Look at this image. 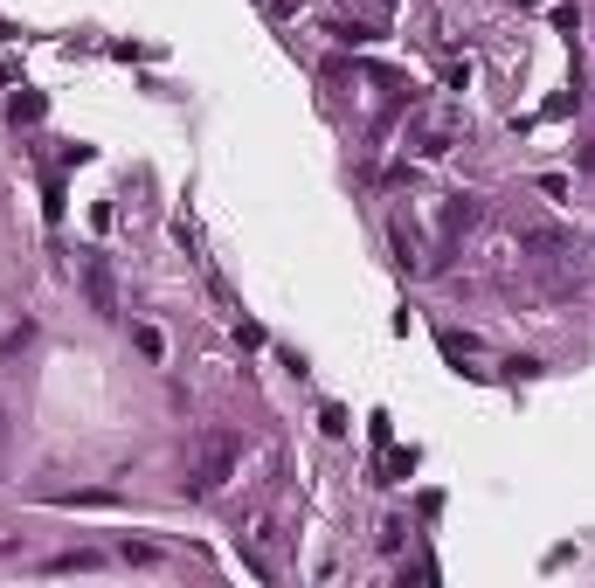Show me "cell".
Masks as SVG:
<instances>
[{
    "label": "cell",
    "mask_w": 595,
    "mask_h": 588,
    "mask_svg": "<svg viewBox=\"0 0 595 588\" xmlns=\"http://www.w3.org/2000/svg\"><path fill=\"white\" fill-rule=\"evenodd\" d=\"M236 464H242V443L229 430H208L201 450H194V464H187V491H194V498H215V491L236 478Z\"/></svg>",
    "instance_id": "1"
},
{
    "label": "cell",
    "mask_w": 595,
    "mask_h": 588,
    "mask_svg": "<svg viewBox=\"0 0 595 588\" xmlns=\"http://www.w3.org/2000/svg\"><path fill=\"white\" fill-rule=\"evenodd\" d=\"M83 284H90V305H98L104 318L118 312V284H111V263H104V256H90V263H83Z\"/></svg>",
    "instance_id": "2"
},
{
    "label": "cell",
    "mask_w": 595,
    "mask_h": 588,
    "mask_svg": "<svg viewBox=\"0 0 595 588\" xmlns=\"http://www.w3.org/2000/svg\"><path fill=\"white\" fill-rule=\"evenodd\" d=\"M132 339H139V353H146V360H166V339H159L153 326H132Z\"/></svg>",
    "instance_id": "3"
},
{
    "label": "cell",
    "mask_w": 595,
    "mask_h": 588,
    "mask_svg": "<svg viewBox=\"0 0 595 588\" xmlns=\"http://www.w3.org/2000/svg\"><path fill=\"white\" fill-rule=\"evenodd\" d=\"M519 7H540V0H519Z\"/></svg>",
    "instance_id": "4"
}]
</instances>
